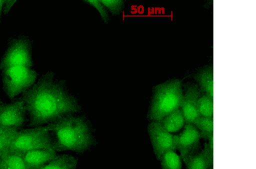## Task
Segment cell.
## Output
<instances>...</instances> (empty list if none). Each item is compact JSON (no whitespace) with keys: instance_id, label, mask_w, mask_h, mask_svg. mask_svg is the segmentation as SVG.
Segmentation results:
<instances>
[{"instance_id":"6da1fadb","label":"cell","mask_w":256,"mask_h":169,"mask_svg":"<svg viewBox=\"0 0 256 169\" xmlns=\"http://www.w3.org/2000/svg\"><path fill=\"white\" fill-rule=\"evenodd\" d=\"M54 76L47 73L23 94L30 127L52 123L81 110L76 98L66 92L63 83L54 81Z\"/></svg>"},{"instance_id":"7a4b0ae2","label":"cell","mask_w":256,"mask_h":169,"mask_svg":"<svg viewBox=\"0 0 256 169\" xmlns=\"http://www.w3.org/2000/svg\"><path fill=\"white\" fill-rule=\"evenodd\" d=\"M48 126L56 152L72 150L82 154L96 144L92 129L84 117L68 114Z\"/></svg>"},{"instance_id":"3957f363","label":"cell","mask_w":256,"mask_h":169,"mask_svg":"<svg viewBox=\"0 0 256 169\" xmlns=\"http://www.w3.org/2000/svg\"><path fill=\"white\" fill-rule=\"evenodd\" d=\"M184 97L181 82L174 80L156 86L148 118L152 122H160L180 108Z\"/></svg>"},{"instance_id":"277c9868","label":"cell","mask_w":256,"mask_h":169,"mask_svg":"<svg viewBox=\"0 0 256 169\" xmlns=\"http://www.w3.org/2000/svg\"><path fill=\"white\" fill-rule=\"evenodd\" d=\"M36 150H54L52 135L48 125L19 130L8 152L23 154Z\"/></svg>"},{"instance_id":"5b68a950","label":"cell","mask_w":256,"mask_h":169,"mask_svg":"<svg viewBox=\"0 0 256 169\" xmlns=\"http://www.w3.org/2000/svg\"><path fill=\"white\" fill-rule=\"evenodd\" d=\"M37 73L30 68L16 66L2 70L3 88L10 100L34 84Z\"/></svg>"},{"instance_id":"8992f818","label":"cell","mask_w":256,"mask_h":169,"mask_svg":"<svg viewBox=\"0 0 256 169\" xmlns=\"http://www.w3.org/2000/svg\"><path fill=\"white\" fill-rule=\"evenodd\" d=\"M16 66H32L31 44L27 39L20 38L12 40L0 63V68L2 70Z\"/></svg>"},{"instance_id":"52a82bcc","label":"cell","mask_w":256,"mask_h":169,"mask_svg":"<svg viewBox=\"0 0 256 169\" xmlns=\"http://www.w3.org/2000/svg\"><path fill=\"white\" fill-rule=\"evenodd\" d=\"M148 130L152 149L158 160L167 152L176 150V135L168 132L160 122H152Z\"/></svg>"},{"instance_id":"ba28073f","label":"cell","mask_w":256,"mask_h":169,"mask_svg":"<svg viewBox=\"0 0 256 169\" xmlns=\"http://www.w3.org/2000/svg\"><path fill=\"white\" fill-rule=\"evenodd\" d=\"M184 128L179 135H176V149L182 160L200 150L201 139L200 132L193 124H186Z\"/></svg>"},{"instance_id":"9c48e42d","label":"cell","mask_w":256,"mask_h":169,"mask_svg":"<svg viewBox=\"0 0 256 169\" xmlns=\"http://www.w3.org/2000/svg\"><path fill=\"white\" fill-rule=\"evenodd\" d=\"M26 107L22 100L0 104V126L19 129L26 122Z\"/></svg>"},{"instance_id":"30bf717a","label":"cell","mask_w":256,"mask_h":169,"mask_svg":"<svg viewBox=\"0 0 256 169\" xmlns=\"http://www.w3.org/2000/svg\"><path fill=\"white\" fill-rule=\"evenodd\" d=\"M200 92L196 84L189 86L184 96L180 109L185 120L186 124H193L194 121L200 116L198 110V100Z\"/></svg>"},{"instance_id":"8fae6325","label":"cell","mask_w":256,"mask_h":169,"mask_svg":"<svg viewBox=\"0 0 256 169\" xmlns=\"http://www.w3.org/2000/svg\"><path fill=\"white\" fill-rule=\"evenodd\" d=\"M27 169H38L51 162L56 156L52 150H36L22 154Z\"/></svg>"},{"instance_id":"7c38bea8","label":"cell","mask_w":256,"mask_h":169,"mask_svg":"<svg viewBox=\"0 0 256 169\" xmlns=\"http://www.w3.org/2000/svg\"><path fill=\"white\" fill-rule=\"evenodd\" d=\"M183 162L186 169H209L214 166V150L206 142L203 149Z\"/></svg>"},{"instance_id":"4fadbf2b","label":"cell","mask_w":256,"mask_h":169,"mask_svg":"<svg viewBox=\"0 0 256 169\" xmlns=\"http://www.w3.org/2000/svg\"><path fill=\"white\" fill-rule=\"evenodd\" d=\"M160 122L165 130L172 134L178 132L186 125L185 120L180 108L168 114Z\"/></svg>"},{"instance_id":"5bb4252c","label":"cell","mask_w":256,"mask_h":169,"mask_svg":"<svg viewBox=\"0 0 256 169\" xmlns=\"http://www.w3.org/2000/svg\"><path fill=\"white\" fill-rule=\"evenodd\" d=\"M195 79L200 84V88L206 96L214 100V70L212 66H210L198 73Z\"/></svg>"},{"instance_id":"9a60e30c","label":"cell","mask_w":256,"mask_h":169,"mask_svg":"<svg viewBox=\"0 0 256 169\" xmlns=\"http://www.w3.org/2000/svg\"><path fill=\"white\" fill-rule=\"evenodd\" d=\"M0 169H27L22 154L7 152L0 154Z\"/></svg>"},{"instance_id":"2e32d148","label":"cell","mask_w":256,"mask_h":169,"mask_svg":"<svg viewBox=\"0 0 256 169\" xmlns=\"http://www.w3.org/2000/svg\"><path fill=\"white\" fill-rule=\"evenodd\" d=\"M77 160L68 154L56 155V158L38 169H76Z\"/></svg>"},{"instance_id":"e0dca14e","label":"cell","mask_w":256,"mask_h":169,"mask_svg":"<svg viewBox=\"0 0 256 169\" xmlns=\"http://www.w3.org/2000/svg\"><path fill=\"white\" fill-rule=\"evenodd\" d=\"M19 130L15 128L0 126V154L9 150Z\"/></svg>"},{"instance_id":"ac0fdd59","label":"cell","mask_w":256,"mask_h":169,"mask_svg":"<svg viewBox=\"0 0 256 169\" xmlns=\"http://www.w3.org/2000/svg\"><path fill=\"white\" fill-rule=\"evenodd\" d=\"M200 132L201 138L207 140L214 136V118L200 116L193 123Z\"/></svg>"},{"instance_id":"d6986e66","label":"cell","mask_w":256,"mask_h":169,"mask_svg":"<svg viewBox=\"0 0 256 169\" xmlns=\"http://www.w3.org/2000/svg\"><path fill=\"white\" fill-rule=\"evenodd\" d=\"M162 169H182V160L176 151H169L160 160Z\"/></svg>"},{"instance_id":"ffe728a7","label":"cell","mask_w":256,"mask_h":169,"mask_svg":"<svg viewBox=\"0 0 256 169\" xmlns=\"http://www.w3.org/2000/svg\"><path fill=\"white\" fill-rule=\"evenodd\" d=\"M198 110L200 116H214V100L208 96H204L198 100Z\"/></svg>"},{"instance_id":"44dd1931","label":"cell","mask_w":256,"mask_h":169,"mask_svg":"<svg viewBox=\"0 0 256 169\" xmlns=\"http://www.w3.org/2000/svg\"><path fill=\"white\" fill-rule=\"evenodd\" d=\"M100 2L114 15L120 14L124 4L122 0H102Z\"/></svg>"},{"instance_id":"7402d4cb","label":"cell","mask_w":256,"mask_h":169,"mask_svg":"<svg viewBox=\"0 0 256 169\" xmlns=\"http://www.w3.org/2000/svg\"><path fill=\"white\" fill-rule=\"evenodd\" d=\"M85 2L96 8L99 12V14H100L101 17L104 22L108 23L109 20L108 11H107L106 8L100 1H98V0H88V1H85Z\"/></svg>"},{"instance_id":"603a6c76","label":"cell","mask_w":256,"mask_h":169,"mask_svg":"<svg viewBox=\"0 0 256 169\" xmlns=\"http://www.w3.org/2000/svg\"><path fill=\"white\" fill-rule=\"evenodd\" d=\"M16 2V0H14V1H8V0H7V1H4L2 8L4 14H8L10 8L14 5Z\"/></svg>"},{"instance_id":"cb8c5ba5","label":"cell","mask_w":256,"mask_h":169,"mask_svg":"<svg viewBox=\"0 0 256 169\" xmlns=\"http://www.w3.org/2000/svg\"><path fill=\"white\" fill-rule=\"evenodd\" d=\"M4 2V1H2V0H0V22H1V16L2 11Z\"/></svg>"},{"instance_id":"d4e9b609","label":"cell","mask_w":256,"mask_h":169,"mask_svg":"<svg viewBox=\"0 0 256 169\" xmlns=\"http://www.w3.org/2000/svg\"><path fill=\"white\" fill-rule=\"evenodd\" d=\"M209 169H214V166L212 167V168H210Z\"/></svg>"}]
</instances>
